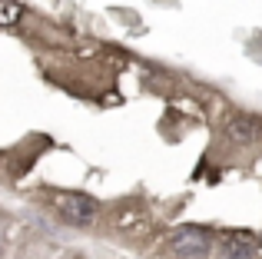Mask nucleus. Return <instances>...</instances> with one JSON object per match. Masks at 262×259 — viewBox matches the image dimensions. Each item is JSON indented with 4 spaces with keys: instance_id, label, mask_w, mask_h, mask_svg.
Wrapping results in <instances>:
<instances>
[{
    "instance_id": "obj_6",
    "label": "nucleus",
    "mask_w": 262,
    "mask_h": 259,
    "mask_svg": "<svg viewBox=\"0 0 262 259\" xmlns=\"http://www.w3.org/2000/svg\"><path fill=\"white\" fill-rule=\"evenodd\" d=\"M259 243H262V240H259Z\"/></svg>"
},
{
    "instance_id": "obj_3",
    "label": "nucleus",
    "mask_w": 262,
    "mask_h": 259,
    "mask_svg": "<svg viewBox=\"0 0 262 259\" xmlns=\"http://www.w3.org/2000/svg\"><path fill=\"white\" fill-rule=\"evenodd\" d=\"M173 249H176L179 256H196V253H203V249H206V233H203V229H192V226L179 229V233L173 236Z\"/></svg>"
},
{
    "instance_id": "obj_1",
    "label": "nucleus",
    "mask_w": 262,
    "mask_h": 259,
    "mask_svg": "<svg viewBox=\"0 0 262 259\" xmlns=\"http://www.w3.org/2000/svg\"><path fill=\"white\" fill-rule=\"evenodd\" d=\"M53 206H57V213L67 223H77V226H83V223H90L96 216V200H90L83 193H57Z\"/></svg>"
},
{
    "instance_id": "obj_2",
    "label": "nucleus",
    "mask_w": 262,
    "mask_h": 259,
    "mask_svg": "<svg viewBox=\"0 0 262 259\" xmlns=\"http://www.w3.org/2000/svg\"><path fill=\"white\" fill-rule=\"evenodd\" d=\"M226 133L236 143H262V120L259 117H232L226 123Z\"/></svg>"
},
{
    "instance_id": "obj_5",
    "label": "nucleus",
    "mask_w": 262,
    "mask_h": 259,
    "mask_svg": "<svg viewBox=\"0 0 262 259\" xmlns=\"http://www.w3.org/2000/svg\"><path fill=\"white\" fill-rule=\"evenodd\" d=\"M20 20V4L17 0H0V27H10Z\"/></svg>"
},
{
    "instance_id": "obj_4",
    "label": "nucleus",
    "mask_w": 262,
    "mask_h": 259,
    "mask_svg": "<svg viewBox=\"0 0 262 259\" xmlns=\"http://www.w3.org/2000/svg\"><path fill=\"white\" fill-rule=\"evenodd\" d=\"M226 259H256V253H252L249 243H243V240H229V243H226Z\"/></svg>"
}]
</instances>
